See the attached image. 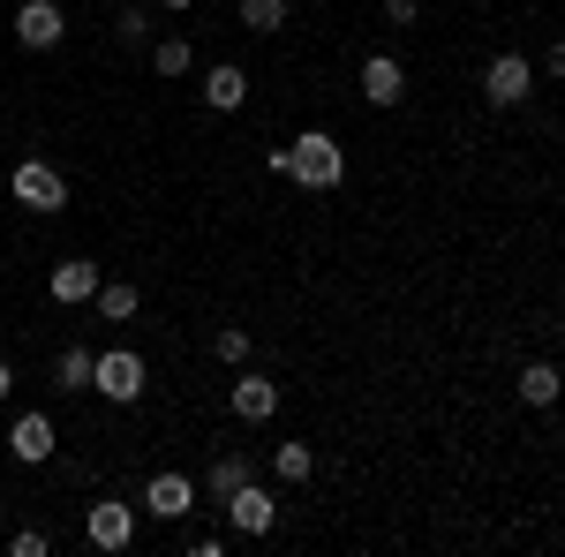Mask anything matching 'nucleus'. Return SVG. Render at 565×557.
<instances>
[{
  "mask_svg": "<svg viewBox=\"0 0 565 557\" xmlns=\"http://www.w3.org/2000/svg\"><path fill=\"white\" fill-rule=\"evenodd\" d=\"M287 181H302V189H340V181H348V151H340V136L302 129V143H287Z\"/></svg>",
  "mask_w": 565,
  "mask_h": 557,
  "instance_id": "1",
  "label": "nucleus"
},
{
  "mask_svg": "<svg viewBox=\"0 0 565 557\" xmlns=\"http://www.w3.org/2000/svg\"><path fill=\"white\" fill-rule=\"evenodd\" d=\"M8 196H15L23 212H61V204H68V181H61L53 159H23V167L8 173Z\"/></svg>",
  "mask_w": 565,
  "mask_h": 557,
  "instance_id": "2",
  "label": "nucleus"
},
{
  "mask_svg": "<svg viewBox=\"0 0 565 557\" xmlns=\"http://www.w3.org/2000/svg\"><path fill=\"white\" fill-rule=\"evenodd\" d=\"M143 354H129V346H114V354H98V369H90V392L98 399H114V407H136L143 399Z\"/></svg>",
  "mask_w": 565,
  "mask_h": 557,
  "instance_id": "3",
  "label": "nucleus"
},
{
  "mask_svg": "<svg viewBox=\"0 0 565 557\" xmlns=\"http://www.w3.org/2000/svg\"><path fill=\"white\" fill-rule=\"evenodd\" d=\"M84 535H90V550H106V557L136 550V505H121V497H98V505L84 513Z\"/></svg>",
  "mask_w": 565,
  "mask_h": 557,
  "instance_id": "4",
  "label": "nucleus"
},
{
  "mask_svg": "<svg viewBox=\"0 0 565 557\" xmlns=\"http://www.w3.org/2000/svg\"><path fill=\"white\" fill-rule=\"evenodd\" d=\"M527 90H535V61H527V53H498V61L482 68V98H490V106H527Z\"/></svg>",
  "mask_w": 565,
  "mask_h": 557,
  "instance_id": "5",
  "label": "nucleus"
},
{
  "mask_svg": "<svg viewBox=\"0 0 565 557\" xmlns=\"http://www.w3.org/2000/svg\"><path fill=\"white\" fill-rule=\"evenodd\" d=\"M218 505H226V519H234V535H271V519H279V497L264 490L257 474H249L234 497H218Z\"/></svg>",
  "mask_w": 565,
  "mask_h": 557,
  "instance_id": "6",
  "label": "nucleus"
},
{
  "mask_svg": "<svg viewBox=\"0 0 565 557\" xmlns=\"http://www.w3.org/2000/svg\"><path fill=\"white\" fill-rule=\"evenodd\" d=\"M143 513L151 519H189L196 513V482H189V474H151V482H143Z\"/></svg>",
  "mask_w": 565,
  "mask_h": 557,
  "instance_id": "7",
  "label": "nucleus"
},
{
  "mask_svg": "<svg viewBox=\"0 0 565 557\" xmlns=\"http://www.w3.org/2000/svg\"><path fill=\"white\" fill-rule=\"evenodd\" d=\"M61 31H68V23H61V0H23V8H15V39L31 45V53H53Z\"/></svg>",
  "mask_w": 565,
  "mask_h": 557,
  "instance_id": "8",
  "label": "nucleus"
},
{
  "mask_svg": "<svg viewBox=\"0 0 565 557\" xmlns=\"http://www.w3.org/2000/svg\"><path fill=\"white\" fill-rule=\"evenodd\" d=\"M53 444H61V437H53V415H39V407H31V415H15L8 452H15L23 468H45V460H53Z\"/></svg>",
  "mask_w": 565,
  "mask_h": 557,
  "instance_id": "9",
  "label": "nucleus"
},
{
  "mask_svg": "<svg viewBox=\"0 0 565 557\" xmlns=\"http://www.w3.org/2000/svg\"><path fill=\"white\" fill-rule=\"evenodd\" d=\"M362 98H370V106H399V98H407V68H399L392 53H370V61H362Z\"/></svg>",
  "mask_w": 565,
  "mask_h": 557,
  "instance_id": "10",
  "label": "nucleus"
},
{
  "mask_svg": "<svg viewBox=\"0 0 565 557\" xmlns=\"http://www.w3.org/2000/svg\"><path fill=\"white\" fill-rule=\"evenodd\" d=\"M98 279H106L98 264L68 257V264H53V279H45V287H53V301H61V309H76V301H90V294H98Z\"/></svg>",
  "mask_w": 565,
  "mask_h": 557,
  "instance_id": "11",
  "label": "nucleus"
},
{
  "mask_svg": "<svg viewBox=\"0 0 565 557\" xmlns=\"http://www.w3.org/2000/svg\"><path fill=\"white\" fill-rule=\"evenodd\" d=\"M242 98H249V76H242L234 61L204 68V106H212V114H242Z\"/></svg>",
  "mask_w": 565,
  "mask_h": 557,
  "instance_id": "12",
  "label": "nucleus"
},
{
  "mask_svg": "<svg viewBox=\"0 0 565 557\" xmlns=\"http://www.w3.org/2000/svg\"><path fill=\"white\" fill-rule=\"evenodd\" d=\"M234 415H242V422H271V415H279V385L242 369V385H234Z\"/></svg>",
  "mask_w": 565,
  "mask_h": 557,
  "instance_id": "13",
  "label": "nucleus"
},
{
  "mask_svg": "<svg viewBox=\"0 0 565 557\" xmlns=\"http://www.w3.org/2000/svg\"><path fill=\"white\" fill-rule=\"evenodd\" d=\"M90 309H98L106 324H129L136 309H143V294H136L129 279H98V294H90Z\"/></svg>",
  "mask_w": 565,
  "mask_h": 557,
  "instance_id": "14",
  "label": "nucleus"
},
{
  "mask_svg": "<svg viewBox=\"0 0 565 557\" xmlns=\"http://www.w3.org/2000/svg\"><path fill=\"white\" fill-rule=\"evenodd\" d=\"M249 474H257V460H249V452H218L212 468H204V490H212V497H234Z\"/></svg>",
  "mask_w": 565,
  "mask_h": 557,
  "instance_id": "15",
  "label": "nucleus"
},
{
  "mask_svg": "<svg viewBox=\"0 0 565 557\" xmlns=\"http://www.w3.org/2000/svg\"><path fill=\"white\" fill-rule=\"evenodd\" d=\"M521 399H527V407H558V399H565L558 362H527V369H521Z\"/></svg>",
  "mask_w": 565,
  "mask_h": 557,
  "instance_id": "16",
  "label": "nucleus"
},
{
  "mask_svg": "<svg viewBox=\"0 0 565 557\" xmlns=\"http://www.w3.org/2000/svg\"><path fill=\"white\" fill-rule=\"evenodd\" d=\"M90 369H98V354H90V346H61L53 385H61V392H90Z\"/></svg>",
  "mask_w": 565,
  "mask_h": 557,
  "instance_id": "17",
  "label": "nucleus"
},
{
  "mask_svg": "<svg viewBox=\"0 0 565 557\" xmlns=\"http://www.w3.org/2000/svg\"><path fill=\"white\" fill-rule=\"evenodd\" d=\"M151 68H159V76H196V45L189 39H159L151 45Z\"/></svg>",
  "mask_w": 565,
  "mask_h": 557,
  "instance_id": "18",
  "label": "nucleus"
},
{
  "mask_svg": "<svg viewBox=\"0 0 565 557\" xmlns=\"http://www.w3.org/2000/svg\"><path fill=\"white\" fill-rule=\"evenodd\" d=\"M242 31H257V39L287 31V0H242Z\"/></svg>",
  "mask_w": 565,
  "mask_h": 557,
  "instance_id": "19",
  "label": "nucleus"
},
{
  "mask_svg": "<svg viewBox=\"0 0 565 557\" xmlns=\"http://www.w3.org/2000/svg\"><path fill=\"white\" fill-rule=\"evenodd\" d=\"M309 468H317V452H309L302 437H295V444H279V452H271V474H279V482H309Z\"/></svg>",
  "mask_w": 565,
  "mask_h": 557,
  "instance_id": "20",
  "label": "nucleus"
},
{
  "mask_svg": "<svg viewBox=\"0 0 565 557\" xmlns=\"http://www.w3.org/2000/svg\"><path fill=\"white\" fill-rule=\"evenodd\" d=\"M212 354H218V362H234V369H242V362H249V332H242V324H226V332L212 340Z\"/></svg>",
  "mask_w": 565,
  "mask_h": 557,
  "instance_id": "21",
  "label": "nucleus"
},
{
  "mask_svg": "<svg viewBox=\"0 0 565 557\" xmlns=\"http://www.w3.org/2000/svg\"><path fill=\"white\" fill-rule=\"evenodd\" d=\"M114 31H121V45H143L151 39V15H143L136 0H121V23H114Z\"/></svg>",
  "mask_w": 565,
  "mask_h": 557,
  "instance_id": "22",
  "label": "nucleus"
},
{
  "mask_svg": "<svg viewBox=\"0 0 565 557\" xmlns=\"http://www.w3.org/2000/svg\"><path fill=\"white\" fill-rule=\"evenodd\" d=\"M8 550H15V557H45V550H53V543H45L39 527H15V543H8Z\"/></svg>",
  "mask_w": 565,
  "mask_h": 557,
  "instance_id": "23",
  "label": "nucleus"
},
{
  "mask_svg": "<svg viewBox=\"0 0 565 557\" xmlns=\"http://www.w3.org/2000/svg\"><path fill=\"white\" fill-rule=\"evenodd\" d=\"M415 15H423V0H385V23H399V31H407Z\"/></svg>",
  "mask_w": 565,
  "mask_h": 557,
  "instance_id": "24",
  "label": "nucleus"
},
{
  "mask_svg": "<svg viewBox=\"0 0 565 557\" xmlns=\"http://www.w3.org/2000/svg\"><path fill=\"white\" fill-rule=\"evenodd\" d=\"M543 68H551V76H558V84H565V39L551 45V53H543Z\"/></svg>",
  "mask_w": 565,
  "mask_h": 557,
  "instance_id": "25",
  "label": "nucleus"
},
{
  "mask_svg": "<svg viewBox=\"0 0 565 557\" xmlns=\"http://www.w3.org/2000/svg\"><path fill=\"white\" fill-rule=\"evenodd\" d=\"M8 392H15V369H8V362H0V399H8Z\"/></svg>",
  "mask_w": 565,
  "mask_h": 557,
  "instance_id": "26",
  "label": "nucleus"
},
{
  "mask_svg": "<svg viewBox=\"0 0 565 557\" xmlns=\"http://www.w3.org/2000/svg\"><path fill=\"white\" fill-rule=\"evenodd\" d=\"M159 8H174V15H189V8H196V0H159Z\"/></svg>",
  "mask_w": 565,
  "mask_h": 557,
  "instance_id": "27",
  "label": "nucleus"
},
{
  "mask_svg": "<svg viewBox=\"0 0 565 557\" xmlns=\"http://www.w3.org/2000/svg\"><path fill=\"white\" fill-rule=\"evenodd\" d=\"M558 377H565V362H558Z\"/></svg>",
  "mask_w": 565,
  "mask_h": 557,
  "instance_id": "28",
  "label": "nucleus"
}]
</instances>
